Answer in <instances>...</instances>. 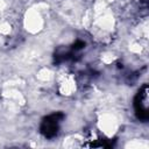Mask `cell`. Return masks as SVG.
Listing matches in <instances>:
<instances>
[{
	"mask_svg": "<svg viewBox=\"0 0 149 149\" xmlns=\"http://www.w3.org/2000/svg\"><path fill=\"white\" fill-rule=\"evenodd\" d=\"M23 24L30 33H38L43 27V16L41 12L35 8H30L29 12L27 10L23 16Z\"/></svg>",
	"mask_w": 149,
	"mask_h": 149,
	"instance_id": "obj_1",
	"label": "cell"
},
{
	"mask_svg": "<svg viewBox=\"0 0 149 149\" xmlns=\"http://www.w3.org/2000/svg\"><path fill=\"white\" fill-rule=\"evenodd\" d=\"M134 106H135V113L137 114V118L141 120H147V116H148V87H147V84H143L142 87H140V91L136 95Z\"/></svg>",
	"mask_w": 149,
	"mask_h": 149,
	"instance_id": "obj_2",
	"label": "cell"
}]
</instances>
